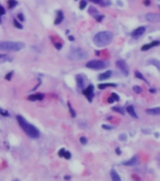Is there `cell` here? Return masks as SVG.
Masks as SVG:
<instances>
[{"mask_svg":"<svg viewBox=\"0 0 160 181\" xmlns=\"http://www.w3.org/2000/svg\"><path fill=\"white\" fill-rule=\"evenodd\" d=\"M159 8H160V7H159Z\"/></svg>","mask_w":160,"mask_h":181,"instance_id":"48","label":"cell"},{"mask_svg":"<svg viewBox=\"0 0 160 181\" xmlns=\"http://www.w3.org/2000/svg\"><path fill=\"white\" fill-rule=\"evenodd\" d=\"M146 113L148 114H152V115H160V107L146 109Z\"/></svg>","mask_w":160,"mask_h":181,"instance_id":"12","label":"cell"},{"mask_svg":"<svg viewBox=\"0 0 160 181\" xmlns=\"http://www.w3.org/2000/svg\"><path fill=\"white\" fill-rule=\"evenodd\" d=\"M156 162H157L158 167L160 168V153H158V154H157V156H156Z\"/></svg>","mask_w":160,"mask_h":181,"instance_id":"35","label":"cell"},{"mask_svg":"<svg viewBox=\"0 0 160 181\" xmlns=\"http://www.w3.org/2000/svg\"><path fill=\"white\" fill-rule=\"evenodd\" d=\"M144 32H145V27H144V26H139L138 28H136V29L131 33V35H132V37H134V38H139V37H140L141 35L144 34Z\"/></svg>","mask_w":160,"mask_h":181,"instance_id":"10","label":"cell"},{"mask_svg":"<svg viewBox=\"0 0 160 181\" xmlns=\"http://www.w3.org/2000/svg\"><path fill=\"white\" fill-rule=\"evenodd\" d=\"M63 19H64L63 12H62V11H58V12H57V18L55 19L54 24L55 25H58V24H60L61 22L63 21Z\"/></svg>","mask_w":160,"mask_h":181,"instance_id":"21","label":"cell"},{"mask_svg":"<svg viewBox=\"0 0 160 181\" xmlns=\"http://www.w3.org/2000/svg\"><path fill=\"white\" fill-rule=\"evenodd\" d=\"M55 48H56V49H58V50H60V49H61V48H62V44H61V43H55Z\"/></svg>","mask_w":160,"mask_h":181,"instance_id":"39","label":"cell"},{"mask_svg":"<svg viewBox=\"0 0 160 181\" xmlns=\"http://www.w3.org/2000/svg\"><path fill=\"white\" fill-rule=\"evenodd\" d=\"M87 6V2L85 0H81L80 3V9H84Z\"/></svg>","mask_w":160,"mask_h":181,"instance_id":"28","label":"cell"},{"mask_svg":"<svg viewBox=\"0 0 160 181\" xmlns=\"http://www.w3.org/2000/svg\"><path fill=\"white\" fill-rule=\"evenodd\" d=\"M139 163V159L138 156H134L133 158L129 159L126 161H124L123 162V165H126V166H136Z\"/></svg>","mask_w":160,"mask_h":181,"instance_id":"8","label":"cell"},{"mask_svg":"<svg viewBox=\"0 0 160 181\" xmlns=\"http://www.w3.org/2000/svg\"><path fill=\"white\" fill-rule=\"evenodd\" d=\"M0 23H1V19H0Z\"/></svg>","mask_w":160,"mask_h":181,"instance_id":"47","label":"cell"},{"mask_svg":"<svg viewBox=\"0 0 160 181\" xmlns=\"http://www.w3.org/2000/svg\"><path fill=\"white\" fill-rule=\"evenodd\" d=\"M43 99H44V94H42V93H38V94H35V95L28 97L29 101H42Z\"/></svg>","mask_w":160,"mask_h":181,"instance_id":"14","label":"cell"},{"mask_svg":"<svg viewBox=\"0 0 160 181\" xmlns=\"http://www.w3.org/2000/svg\"><path fill=\"white\" fill-rule=\"evenodd\" d=\"M16 5H17V1H16V0H8V8H14Z\"/></svg>","mask_w":160,"mask_h":181,"instance_id":"22","label":"cell"},{"mask_svg":"<svg viewBox=\"0 0 160 181\" xmlns=\"http://www.w3.org/2000/svg\"><path fill=\"white\" fill-rule=\"evenodd\" d=\"M112 110L115 111V112H117V113H119V114H125V110L123 109V108H121V107H112Z\"/></svg>","mask_w":160,"mask_h":181,"instance_id":"24","label":"cell"},{"mask_svg":"<svg viewBox=\"0 0 160 181\" xmlns=\"http://www.w3.org/2000/svg\"><path fill=\"white\" fill-rule=\"evenodd\" d=\"M148 64H149V65L155 66L156 68H157V70L160 72V61L159 60H157V59H150V60L148 61Z\"/></svg>","mask_w":160,"mask_h":181,"instance_id":"18","label":"cell"},{"mask_svg":"<svg viewBox=\"0 0 160 181\" xmlns=\"http://www.w3.org/2000/svg\"><path fill=\"white\" fill-rule=\"evenodd\" d=\"M111 74H112L111 71H107V72H103V73H101L100 75L98 76V80H99V81H105V80H107V79L110 78Z\"/></svg>","mask_w":160,"mask_h":181,"instance_id":"13","label":"cell"},{"mask_svg":"<svg viewBox=\"0 0 160 181\" xmlns=\"http://www.w3.org/2000/svg\"><path fill=\"white\" fill-rule=\"evenodd\" d=\"M113 39V34L110 31H102L94 37V43L97 47H105L111 43Z\"/></svg>","mask_w":160,"mask_h":181,"instance_id":"2","label":"cell"},{"mask_svg":"<svg viewBox=\"0 0 160 181\" xmlns=\"http://www.w3.org/2000/svg\"><path fill=\"white\" fill-rule=\"evenodd\" d=\"M13 25H14V26L17 27V28H19V29H23V25H22L19 22L17 21V20H15V19L13 20Z\"/></svg>","mask_w":160,"mask_h":181,"instance_id":"27","label":"cell"},{"mask_svg":"<svg viewBox=\"0 0 160 181\" xmlns=\"http://www.w3.org/2000/svg\"><path fill=\"white\" fill-rule=\"evenodd\" d=\"M126 112L130 114L132 117H134V118L139 117V116H138V114H137V113H136V111H135L134 107H133L132 105L127 106V108H126Z\"/></svg>","mask_w":160,"mask_h":181,"instance_id":"17","label":"cell"},{"mask_svg":"<svg viewBox=\"0 0 160 181\" xmlns=\"http://www.w3.org/2000/svg\"><path fill=\"white\" fill-rule=\"evenodd\" d=\"M0 114H2V115H4V116H8L9 114H8L7 111H4L3 109H0Z\"/></svg>","mask_w":160,"mask_h":181,"instance_id":"31","label":"cell"},{"mask_svg":"<svg viewBox=\"0 0 160 181\" xmlns=\"http://www.w3.org/2000/svg\"><path fill=\"white\" fill-rule=\"evenodd\" d=\"M135 76H136L137 78H139V79H140V80L146 81V79L144 78V76H143L142 74H141V73H140V72H138V71H137V72H135ZM146 82H147V81H146Z\"/></svg>","mask_w":160,"mask_h":181,"instance_id":"25","label":"cell"},{"mask_svg":"<svg viewBox=\"0 0 160 181\" xmlns=\"http://www.w3.org/2000/svg\"><path fill=\"white\" fill-rule=\"evenodd\" d=\"M76 80H77V84H78V86L80 87V88H82L84 85L83 76L81 75V74H78V75L76 76Z\"/></svg>","mask_w":160,"mask_h":181,"instance_id":"16","label":"cell"},{"mask_svg":"<svg viewBox=\"0 0 160 181\" xmlns=\"http://www.w3.org/2000/svg\"><path fill=\"white\" fill-rule=\"evenodd\" d=\"M17 120H18V123L21 126V128L29 137L34 138V139L39 137V131H38V129L33 125L29 124L22 115H17Z\"/></svg>","mask_w":160,"mask_h":181,"instance_id":"1","label":"cell"},{"mask_svg":"<svg viewBox=\"0 0 160 181\" xmlns=\"http://www.w3.org/2000/svg\"><path fill=\"white\" fill-rule=\"evenodd\" d=\"M107 86H116V84H98V88L99 89H104L105 87Z\"/></svg>","mask_w":160,"mask_h":181,"instance_id":"23","label":"cell"},{"mask_svg":"<svg viewBox=\"0 0 160 181\" xmlns=\"http://www.w3.org/2000/svg\"><path fill=\"white\" fill-rule=\"evenodd\" d=\"M106 63L102 60H90L89 62L86 63V67L91 70H95V71H99V70H103L106 68Z\"/></svg>","mask_w":160,"mask_h":181,"instance_id":"5","label":"cell"},{"mask_svg":"<svg viewBox=\"0 0 160 181\" xmlns=\"http://www.w3.org/2000/svg\"><path fill=\"white\" fill-rule=\"evenodd\" d=\"M58 155L60 157H64V158H65V159H67V160L71 159V154H70V153H69L68 151H66L64 148L60 149V151H59Z\"/></svg>","mask_w":160,"mask_h":181,"instance_id":"15","label":"cell"},{"mask_svg":"<svg viewBox=\"0 0 160 181\" xmlns=\"http://www.w3.org/2000/svg\"><path fill=\"white\" fill-rule=\"evenodd\" d=\"M69 178H70V177H67V176L65 177V179H69Z\"/></svg>","mask_w":160,"mask_h":181,"instance_id":"46","label":"cell"},{"mask_svg":"<svg viewBox=\"0 0 160 181\" xmlns=\"http://www.w3.org/2000/svg\"><path fill=\"white\" fill-rule=\"evenodd\" d=\"M90 1L93 2V3H95V4L101 5V6H108V5L110 4V2H109V1L105 2V0H90Z\"/></svg>","mask_w":160,"mask_h":181,"instance_id":"20","label":"cell"},{"mask_svg":"<svg viewBox=\"0 0 160 181\" xmlns=\"http://www.w3.org/2000/svg\"><path fill=\"white\" fill-rule=\"evenodd\" d=\"M25 48V43L20 41H0V50L18 52Z\"/></svg>","mask_w":160,"mask_h":181,"instance_id":"3","label":"cell"},{"mask_svg":"<svg viewBox=\"0 0 160 181\" xmlns=\"http://www.w3.org/2000/svg\"><path fill=\"white\" fill-rule=\"evenodd\" d=\"M102 128H103L104 130H112V129H113V127L109 126V125H102Z\"/></svg>","mask_w":160,"mask_h":181,"instance_id":"34","label":"cell"},{"mask_svg":"<svg viewBox=\"0 0 160 181\" xmlns=\"http://www.w3.org/2000/svg\"><path fill=\"white\" fill-rule=\"evenodd\" d=\"M111 97L113 98L114 101H119V100H120V98H119V96H118L117 94H115V93H112V94H111Z\"/></svg>","mask_w":160,"mask_h":181,"instance_id":"32","label":"cell"},{"mask_svg":"<svg viewBox=\"0 0 160 181\" xmlns=\"http://www.w3.org/2000/svg\"><path fill=\"white\" fill-rule=\"evenodd\" d=\"M18 18H19V20H20V21H25V17H24V15H23V14H22V13H19V14H18Z\"/></svg>","mask_w":160,"mask_h":181,"instance_id":"37","label":"cell"},{"mask_svg":"<svg viewBox=\"0 0 160 181\" xmlns=\"http://www.w3.org/2000/svg\"><path fill=\"white\" fill-rule=\"evenodd\" d=\"M82 93L87 97L89 101H92V98H93V95H94V86H93L92 84L89 85L87 88L84 89L83 91H82Z\"/></svg>","mask_w":160,"mask_h":181,"instance_id":"9","label":"cell"},{"mask_svg":"<svg viewBox=\"0 0 160 181\" xmlns=\"http://www.w3.org/2000/svg\"><path fill=\"white\" fill-rule=\"evenodd\" d=\"M5 13H6V11H5V9H4V8L0 5V15H4Z\"/></svg>","mask_w":160,"mask_h":181,"instance_id":"38","label":"cell"},{"mask_svg":"<svg viewBox=\"0 0 160 181\" xmlns=\"http://www.w3.org/2000/svg\"><path fill=\"white\" fill-rule=\"evenodd\" d=\"M108 101H109V103H112L114 101V100H113V98L112 97H110V98H109V100H108Z\"/></svg>","mask_w":160,"mask_h":181,"instance_id":"41","label":"cell"},{"mask_svg":"<svg viewBox=\"0 0 160 181\" xmlns=\"http://www.w3.org/2000/svg\"><path fill=\"white\" fill-rule=\"evenodd\" d=\"M68 38H69V40H74V38H73L72 36H69V37H68Z\"/></svg>","mask_w":160,"mask_h":181,"instance_id":"43","label":"cell"},{"mask_svg":"<svg viewBox=\"0 0 160 181\" xmlns=\"http://www.w3.org/2000/svg\"><path fill=\"white\" fill-rule=\"evenodd\" d=\"M150 92H151V93H153V92L155 93V92H156V90H155V89H150Z\"/></svg>","mask_w":160,"mask_h":181,"instance_id":"45","label":"cell"},{"mask_svg":"<svg viewBox=\"0 0 160 181\" xmlns=\"http://www.w3.org/2000/svg\"><path fill=\"white\" fill-rule=\"evenodd\" d=\"M115 152H116V154L117 155H121V150H120V148L117 147L116 149H115Z\"/></svg>","mask_w":160,"mask_h":181,"instance_id":"40","label":"cell"},{"mask_svg":"<svg viewBox=\"0 0 160 181\" xmlns=\"http://www.w3.org/2000/svg\"><path fill=\"white\" fill-rule=\"evenodd\" d=\"M88 54L86 51H84L81 48H74L72 49L67 55V58L72 61H81L87 58Z\"/></svg>","mask_w":160,"mask_h":181,"instance_id":"4","label":"cell"},{"mask_svg":"<svg viewBox=\"0 0 160 181\" xmlns=\"http://www.w3.org/2000/svg\"><path fill=\"white\" fill-rule=\"evenodd\" d=\"M145 18L150 23H157L160 21V15L157 13H147Z\"/></svg>","mask_w":160,"mask_h":181,"instance_id":"7","label":"cell"},{"mask_svg":"<svg viewBox=\"0 0 160 181\" xmlns=\"http://www.w3.org/2000/svg\"><path fill=\"white\" fill-rule=\"evenodd\" d=\"M133 90H134L135 93H138V94H140L142 92V88L140 86H139V85H134L133 86Z\"/></svg>","mask_w":160,"mask_h":181,"instance_id":"26","label":"cell"},{"mask_svg":"<svg viewBox=\"0 0 160 181\" xmlns=\"http://www.w3.org/2000/svg\"><path fill=\"white\" fill-rule=\"evenodd\" d=\"M12 74H13V72H10L9 73H8V74H7V76H6V79H7V80H10V79H11V76H12Z\"/></svg>","mask_w":160,"mask_h":181,"instance_id":"36","label":"cell"},{"mask_svg":"<svg viewBox=\"0 0 160 181\" xmlns=\"http://www.w3.org/2000/svg\"><path fill=\"white\" fill-rule=\"evenodd\" d=\"M110 177L114 181H121V177H119V175H118L115 170H111L110 171Z\"/></svg>","mask_w":160,"mask_h":181,"instance_id":"19","label":"cell"},{"mask_svg":"<svg viewBox=\"0 0 160 181\" xmlns=\"http://www.w3.org/2000/svg\"><path fill=\"white\" fill-rule=\"evenodd\" d=\"M80 143L82 144V145H86V144H87V139H86L85 137H80Z\"/></svg>","mask_w":160,"mask_h":181,"instance_id":"33","label":"cell"},{"mask_svg":"<svg viewBox=\"0 0 160 181\" xmlns=\"http://www.w3.org/2000/svg\"><path fill=\"white\" fill-rule=\"evenodd\" d=\"M159 44H160L159 40H155V41H152L151 43H148V44L143 45V46L141 47V51H147V50H149V49H151L152 47L158 46Z\"/></svg>","mask_w":160,"mask_h":181,"instance_id":"11","label":"cell"},{"mask_svg":"<svg viewBox=\"0 0 160 181\" xmlns=\"http://www.w3.org/2000/svg\"><path fill=\"white\" fill-rule=\"evenodd\" d=\"M116 66H117V68H119V70L126 76L129 74V68H128L126 61H124V60H117L116 61Z\"/></svg>","mask_w":160,"mask_h":181,"instance_id":"6","label":"cell"},{"mask_svg":"<svg viewBox=\"0 0 160 181\" xmlns=\"http://www.w3.org/2000/svg\"><path fill=\"white\" fill-rule=\"evenodd\" d=\"M155 135H156V138H158V137H159V133H158V132H156V134H155Z\"/></svg>","mask_w":160,"mask_h":181,"instance_id":"44","label":"cell"},{"mask_svg":"<svg viewBox=\"0 0 160 181\" xmlns=\"http://www.w3.org/2000/svg\"><path fill=\"white\" fill-rule=\"evenodd\" d=\"M144 4L145 5H150V0H144Z\"/></svg>","mask_w":160,"mask_h":181,"instance_id":"42","label":"cell"},{"mask_svg":"<svg viewBox=\"0 0 160 181\" xmlns=\"http://www.w3.org/2000/svg\"><path fill=\"white\" fill-rule=\"evenodd\" d=\"M67 106H68V108H69V111H70V114H71V116H76V113H75V111L72 109V107H71V105H70V103H68L67 104Z\"/></svg>","mask_w":160,"mask_h":181,"instance_id":"30","label":"cell"},{"mask_svg":"<svg viewBox=\"0 0 160 181\" xmlns=\"http://www.w3.org/2000/svg\"><path fill=\"white\" fill-rule=\"evenodd\" d=\"M119 140L120 141H126L127 140V136H126V133H121L119 135Z\"/></svg>","mask_w":160,"mask_h":181,"instance_id":"29","label":"cell"}]
</instances>
